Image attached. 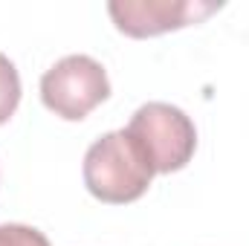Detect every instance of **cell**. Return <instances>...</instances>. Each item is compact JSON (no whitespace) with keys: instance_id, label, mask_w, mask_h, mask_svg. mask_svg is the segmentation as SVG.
Instances as JSON below:
<instances>
[{"instance_id":"cell-2","label":"cell","mask_w":249,"mask_h":246,"mask_svg":"<svg viewBox=\"0 0 249 246\" xmlns=\"http://www.w3.org/2000/svg\"><path fill=\"white\" fill-rule=\"evenodd\" d=\"M124 130L139 142L154 174H171V171L186 168L197 148L194 122L180 107L165 105V102L142 105Z\"/></svg>"},{"instance_id":"cell-4","label":"cell","mask_w":249,"mask_h":246,"mask_svg":"<svg viewBox=\"0 0 249 246\" xmlns=\"http://www.w3.org/2000/svg\"><path fill=\"white\" fill-rule=\"evenodd\" d=\"M220 6L223 3L206 0H113L107 3V12L119 32L130 38H154L188 23H200Z\"/></svg>"},{"instance_id":"cell-1","label":"cell","mask_w":249,"mask_h":246,"mask_svg":"<svg viewBox=\"0 0 249 246\" xmlns=\"http://www.w3.org/2000/svg\"><path fill=\"white\" fill-rule=\"evenodd\" d=\"M154 177V168L127 130H113L96 139L84 154V185L102 203H133Z\"/></svg>"},{"instance_id":"cell-5","label":"cell","mask_w":249,"mask_h":246,"mask_svg":"<svg viewBox=\"0 0 249 246\" xmlns=\"http://www.w3.org/2000/svg\"><path fill=\"white\" fill-rule=\"evenodd\" d=\"M20 105V75L15 64L0 53V124L9 122Z\"/></svg>"},{"instance_id":"cell-6","label":"cell","mask_w":249,"mask_h":246,"mask_svg":"<svg viewBox=\"0 0 249 246\" xmlns=\"http://www.w3.org/2000/svg\"><path fill=\"white\" fill-rule=\"evenodd\" d=\"M0 246H50L47 235L35 226L23 223H3L0 226Z\"/></svg>"},{"instance_id":"cell-3","label":"cell","mask_w":249,"mask_h":246,"mask_svg":"<svg viewBox=\"0 0 249 246\" xmlns=\"http://www.w3.org/2000/svg\"><path fill=\"white\" fill-rule=\"evenodd\" d=\"M107 96V72L90 55H67L41 75V102L67 122H81Z\"/></svg>"}]
</instances>
